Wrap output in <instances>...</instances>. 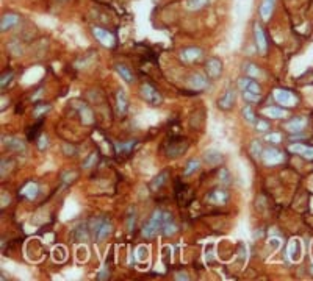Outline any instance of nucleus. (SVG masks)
Listing matches in <instances>:
<instances>
[{
  "instance_id": "1",
  "label": "nucleus",
  "mask_w": 313,
  "mask_h": 281,
  "mask_svg": "<svg viewBox=\"0 0 313 281\" xmlns=\"http://www.w3.org/2000/svg\"><path fill=\"white\" fill-rule=\"evenodd\" d=\"M163 219H165V211L155 209V213L152 214V217L146 222L143 230H141V234H143V237H153L159 233H162Z\"/></svg>"
},
{
  "instance_id": "2",
  "label": "nucleus",
  "mask_w": 313,
  "mask_h": 281,
  "mask_svg": "<svg viewBox=\"0 0 313 281\" xmlns=\"http://www.w3.org/2000/svg\"><path fill=\"white\" fill-rule=\"evenodd\" d=\"M91 230H93L94 239H96L97 242L99 241H104V239H107L111 234V231H113V223L108 219L99 217V219H94L91 222Z\"/></svg>"
},
{
  "instance_id": "3",
  "label": "nucleus",
  "mask_w": 313,
  "mask_h": 281,
  "mask_svg": "<svg viewBox=\"0 0 313 281\" xmlns=\"http://www.w3.org/2000/svg\"><path fill=\"white\" fill-rule=\"evenodd\" d=\"M260 158L263 161L265 166L268 167H273V166H279L285 161V153L282 150L276 149V147H268V149H263L262 150V155Z\"/></svg>"
},
{
  "instance_id": "4",
  "label": "nucleus",
  "mask_w": 313,
  "mask_h": 281,
  "mask_svg": "<svg viewBox=\"0 0 313 281\" xmlns=\"http://www.w3.org/2000/svg\"><path fill=\"white\" fill-rule=\"evenodd\" d=\"M273 97H274V100L283 108H291L297 103V97L291 91H287V89H274Z\"/></svg>"
},
{
  "instance_id": "5",
  "label": "nucleus",
  "mask_w": 313,
  "mask_h": 281,
  "mask_svg": "<svg viewBox=\"0 0 313 281\" xmlns=\"http://www.w3.org/2000/svg\"><path fill=\"white\" fill-rule=\"evenodd\" d=\"M254 36H255V46H257L259 53L266 55L268 53V38H266L263 27L259 22L254 24Z\"/></svg>"
},
{
  "instance_id": "6",
  "label": "nucleus",
  "mask_w": 313,
  "mask_h": 281,
  "mask_svg": "<svg viewBox=\"0 0 313 281\" xmlns=\"http://www.w3.org/2000/svg\"><path fill=\"white\" fill-rule=\"evenodd\" d=\"M93 35L94 38L101 42V44L107 49H111L113 46H115V36H113L108 30H105V28H101V27H94L93 28Z\"/></svg>"
},
{
  "instance_id": "7",
  "label": "nucleus",
  "mask_w": 313,
  "mask_h": 281,
  "mask_svg": "<svg viewBox=\"0 0 313 281\" xmlns=\"http://www.w3.org/2000/svg\"><path fill=\"white\" fill-rule=\"evenodd\" d=\"M187 84H188V88L193 89V91H204V89L208 88V77L204 75V74L196 72L188 78Z\"/></svg>"
},
{
  "instance_id": "8",
  "label": "nucleus",
  "mask_w": 313,
  "mask_h": 281,
  "mask_svg": "<svg viewBox=\"0 0 313 281\" xmlns=\"http://www.w3.org/2000/svg\"><path fill=\"white\" fill-rule=\"evenodd\" d=\"M141 95L144 97V100L152 103V105H159L162 103V95L156 92V89L152 86V84L146 83L143 84V88H141Z\"/></svg>"
},
{
  "instance_id": "9",
  "label": "nucleus",
  "mask_w": 313,
  "mask_h": 281,
  "mask_svg": "<svg viewBox=\"0 0 313 281\" xmlns=\"http://www.w3.org/2000/svg\"><path fill=\"white\" fill-rule=\"evenodd\" d=\"M205 70H207V77L208 78H213V80L219 78L221 74H222V61L219 58H210L207 61Z\"/></svg>"
},
{
  "instance_id": "10",
  "label": "nucleus",
  "mask_w": 313,
  "mask_h": 281,
  "mask_svg": "<svg viewBox=\"0 0 313 281\" xmlns=\"http://www.w3.org/2000/svg\"><path fill=\"white\" fill-rule=\"evenodd\" d=\"M202 56H204V52L199 47H187L180 52V60L185 63H194L197 60H201Z\"/></svg>"
},
{
  "instance_id": "11",
  "label": "nucleus",
  "mask_w": 313,
  "mask_h": 281,
  "mask_svg": "<svg viewBox=\"0 0 313 281\" xmlns=\"http://www.w3.org/2000/svg\"><path fill=\"white\" fill-rule=\"evenodd\" d=\"M238 89L241 92H254V94H260V84L255 81L254 78H249V77H243V78H240L238 80Z\"/></svg>"
},
{
  "instance_id": "12",
  "label": "nucleus",
  "mask_w": 313,
  "mask_h": 281,
  "mask_svg": "<svg viewBox=\"0 0 313 281\" xmlns=\"http://www.w3.org/2000/svg\"><path fill=\"white\" fill-rule=\"evenodd\" d=\"M21 18L16 13H5L2 16V21H0V32L5 33L8 30H11L13 27H16L19 24Z\"/></svg>"
},
{
  "instance_id": "13",
  "label": "nucleus",
  "mask_w": 313,
  "mask_h": 281,
  "mask_svg": "<svg viewBox=\"0 0 313 281\" xmlns=\"http://www.w3.org/2000/svg\"><path fill=\"white\" fill-rule=\"evenodd\" d=\"M307 128V119L305 117H293L285 123V130L288 133H301Z\"/></svg>"
},
{
  "instance_id": "14",
  "label": "nucleus",
  "mask_w": 313,
  "mask_h": 281,
  "mask_svg": "<svg viewBox=\"0 0 313 281\" xmlns=\"http://www.w3.org/2000/svg\"><path fill=\"white\" fill-rule=\"evenodd\" d=\"M274 7H276V0H262V4L259 7V14L265 22L271 19L274 13Z\"/></svg>"
},
{
  "instance_id": "15",
  "label": "nucleus",
  "mask_w": 313,
  "mask_h": 281,
  "mask_svg": "<svg viewBox=\"0 0 313 281\" xmlns=\"http://www.w3.org/2000/svg\"><path fill=\"white\" fill-rule=\"evenodd\" d=\"M4 144L8 150H14V152H25L27 150V146L24 140L19 137H14V136H5Z\"/></svg>"
},
{
  "instance_id": "16",
  "label": "nucleus",
  "mask_w": 313,
  "mask_h": 281,
  "mask_svg": "<svg viewBox=\"0 0 313 281\" xmlns=\"http://www.w3.org/2000/svg\"><path fill=\"white\" fill-rule=\"evenodd\" d=\"M176 231H177L176 220L173 219V216L165 211V219H163V227H162L163 236H173V234H176Z\"/></svg>"
},
{
  "instance_id": "17",
  "label": "nucleus",
  "mask_w": 313,
  "mask_h": 281,
  "mask_svg": "<svg viewBox=\"0 0 313 281\" xmlns=\"http://www.w3.org/2000/svg\"><path fill=\"white\" fill-rule=\"evenodd\" d=\"M288 150L291 153H296V155H301L305 160H313V147L310 146H305V144H291L288 147Z\"/></svg>"
},
{
  "instance_id": "18",
  "label": "nucleus",
  "mask_w": 313,
  "mask_h": 281,
  "mask_svg": "<svg viewBox=\"0 0 313 281\" xmlns=\"http://www.w3.org/2000/svg\"><path fill=\"white\" fill-rule=\"evenodd\" d=\"M262 112L266 117H271V119H283L288 114L287 109L283 106H266V108H263Z\"/></svg>"
},
{
  "instance_id": "19",
  "label": "nucleus",
  "mask_w": 313,
  "mask_h": 281,
  "mask_svg": "<svg viewBox=\"0 0 313 281\" xmlns=\"http://www.w3.org/2000/svg\"><path fill=\"white\" fill-rule=\"evenodd\" d=\"M207 199L213 205H224L227 200H229V192L224 191V189H215L207 197Z\"/></svg>"
},
{
  "instance_id": "20",
  "label": "nucleus",
  "mask_w": 313,
  "mask_h": 281,
  "mask_svg": "<svg viewBox=\"0 0 313 281\" xmlns=\"http://www.w3.org/2000/svg\"><path fill=\"white\" fill-rule=\"evenodd\" d=\"M38 194H39V186L33 181L27 183V185L21 189V195L25 197V199H28V200H35L38 197Z\"/></svg>"
},
{
  "instance_id": "21",
  "label": "nucleus",
  "mask_w": 313,
  "mask_h": 281,
  "mask_svg": "<svg viewBox=\"0 0 313 281\" xmlns=\"http://www.w3.org/2000/svg\"><path fill=\"white\" fill-rule=\"evenodd\" d=\"M235 105V91L233 89H229L227 91L218 102V106L221 109H230L232 106Z\"/></svg>"
},
{
  "instance_id": "22",
  "label": "nucleus",
  "mask_w": 313,
  "mask_h": 281,
  "mask_svg": "<svg viewBox=\"0 0 313 281\" xmlns=\"http://www.w3.org/2000/svg\"><path fill=\"white\" fill-rule=\"evenodd\" d=\"M116 108L121 116H124L127 112V108H129V98H127V94L122 89L116 92Z\"/></svg>"
},
{
  "instance_id": "23",
  "label": "nucleus",
  "mask_w": 313,
  "mask_h": 281,
  "mask_svg": "<svg viewBox=\"0 0 313 281\" xmlns=\"http://www.w3.org/2000/svg\"><path fill=\"white\" fill-rule=\"evenodd\" d=\"M222 153L218 152V150H207L205 155H204V161L210 166H218L222 163Z\"/></svg>"
},
{
  "instance_id": "24",
  "label": "nucleus",
  "mask_w": 313,
  "mask_h": 281,
  "mask_svg": "<svg viewBox=\"0 0 313 281\" xmlns=\"http://www.w3.org/2000/svg\"><path fill=\"white\" fill-rule=\"evenodd\" d=\"M288 250H290V256L293 261H297L299 258H302V244L297 241V239H293L291 244L288 245Z\"/></svg>"
},
{
  "instance_id": "25",
  "label": "nucleus",
  "mask_w": 313,
  "mask_h": 281,
  "mask_svg": "<svg viewBox=\"0 0 313 281\" xmlns=\"http://www.w3.org/2000/svg\"><path fill=\"white\" fill-rule=\"evenodd\" d=\"M245 74H246L249 78H262V77L265 75V74H263V70L259 69L254 63H248V64L245 66Z\"/></svg>"
},
{
  "instance_id": "26",
  "label": "nucleus",
  "mask_w": 313,
  "mask_h": 281,
  "mask_svg": "<svg viewBox=\"0 0 313 281\" xmlns=\"http://www.w3.org/2000/svg\"><path fill=\"white\" fill-rule=\"evenodd\" d=\"M115 69H116V72L121 75L122 80H125L127 83H132V81H133L135 77H133V74H132V70H130L129 67H127L125 64H116Z\"/></svg>"
},
{
  "instance_id": "27",
  "label": "nucleus",
  "mask_w": 313,
  "mask_h": 281,
  "mask_svg": "<svg viewBox=\"0 0 313 281\" xmlns=\"http://www.w3.org/2000/svg\"><path fill=\"white\" fill-rule=\"evenodd\" d=\"M210 0H185V7L190 11H199L208 5Z\"/></svg>"
},
{
  "instance_id": "28",
  "label": "nucleus",
  "mask_w": 313,
  "mask_h": 281,
  "mask_svg": "<svg viewBox=\"0 0 313 281\" xmlns=\"http://www.w3.org/2000/svg\"><path fill=\"white\" fill-rule=\"evenodd\" d=\"M149 258V248L146 245H138L135 248V259L138 262H144Z\"/></svg>"
},
{
  "instance_id": "29",
  "label": "nucleus",
  "mask_w": 313,
  "mask_h": 281,
  "mask_svg": "<svg viewBox=\"0 0 313 281\" xmlns=\"http://www.w3.org/2000/svg\"><path fill=\"white\" fill-rule=\"evenodd\" d=\"M80 116H82L83 123H93V120H94L93 112L87 105H80Z\"/></svg>"
},
{
  "instance_id": "30",
  "label": "nucleus",
  "mask_w": 313,
  "mask_h": 281,
  "mask_svg": "<svg viewBox=\"0 0 313 281\" xmlns=\"http://www.w3.org/2000/svg\"><path fill=\"white\" fill-rule=\"evenodd\" d=\"M199 167H201V161H199L197 158L190 160V163L187 164V167H185V171H183V175H185V177L191 175L193 172H196V171H197Z\"/></svg>"
},
{
  "instance_id": "31",
  "label": "nucleus",
  "mask_w": 313,
  "mask_h": 281,
  "mask_svg": "<svg viewBox=\"0 0 313 281\" xmlns=\"http://www.w3.org/2000/svg\"><path fill=\"white\" fill-rule=\"evenodd\" d=\"M135 140H129V143H122V144H119V143H116L115 146H116V152L118 153H129L133 147H135Z\"/></svg>"
},
{
  "instance_id": "32",
  "label": "nucleus",
  "mask_w": 313,
  "mask_h": 281,
  "mask_svg": "<svg viewBox=\"0 0 313 281\" xmlns=\"http://www.w3.org/2000/svg\"><path fill=\"white\" fill-rule=\"evenodd\" d=\"M243 117L246 119V122H249L252 125L257 122V117H255V114H254V111H252L251 106H245L243 108Z\"/></svg>"
},
{
  "instance_id": "33",
  "label": "nucleus",
  "mask_w": 313,
  "mask_h": 281,
  "mask_svg": "<svg viewBox=\"0 0 313 281\" xmlns=\"http://www.w3.org/2000/svg\"><path fill=\"white\" fill-rule=\"evenodd\" d=\"M219 183L224 186H229L230 185V172L227 171V169H221L219 171Z\"/></svg>"
},
{
  "instance_id": "34",
  "label": "nucleus",
  "mask_w": 313,
  "mask_h": 281,
  "mask_svg": "<svg viewBox=\"0 0 313 281\" xmlns=\"http://www.w3.org/2000/svg\"><path fill=\"white\" fill-rule=\"evenodd\" d=\"M243 98L246 102H249V103H259L260 102V94H254V92H248V91H245L243 92Z\"/></svg>"
},
{
  "instance_id": "35",
  "label": "nucleus",
  "mask_w": 313,
  "mask_h": 281,
  "mask_svg": "<svg viewBox=\"0 0 313 281\" xmlns=\"http://www.w3.org/2000/svg\"><path fill=\"white\" fill-rule=\"evenodd\" d=\"M166 178H168V174L166 172H163V174H160L159 177H156L153 181H152V189L153 191H156L160 188V185H165V181H166Z\"/></svg>"
},
{
  "instance_id": "36",
  "label": "nucleus",
  "mask_w": 313,
  "mask_h": 281,
  "mask_svg": "<svg viewBox=\"0 0 313 281\" xmlns=\"http://www.w3.org/2000/svg\"><path fill=\"white\" fill-rule=\"evenodd\" d=\"M47 111H50V105H39L35 108L33 114H35V117H41V116H44Z\"/></svg>"
},
{
  "instance_id": "37",
  "label": "nucleus",
  "mask_w": 313,
  "mask_h": 281,
  "mask_svg": "<svg viewBox=\"0 0 313 281\" xmlns=\"http://www.w3.org/2000/svg\"><path fill=\"white\" fill-rule=\"evenodd\" d=\"M96 163H97V153L94 152V153H91V155H90V158L85 160V163H83V169H91Z\"/></svg>"
},
{
  "instance_id": "38",
  "label": "nucleus",
  "mask_w": 313,
  "mask_h": 281,
  "mask_svg": "<svg viewBox=\"0 0 313 281\" xmlns=\"http://www.w3.org/2000/svg\"><path fill=\"white\" fill-rule=\"evenodd\" d=\"M262 144L260 143H252V146H251V153H252V157H255V158H259L260 155H262Z\"/></svg>"
},
{
  "instance_id": "39",
  "label": "nucleus",
  "mask_w": 313,
  "mask_h": 281,
  "mask_svg": "<svg viewBox=\"0 0 313 281\" xmlns=\"http://www.w3.org/2000/svg\"><path fill=\"white\" fill-rule=\"evenodd\" d=\"M75 236H77L79 241H85V239L88 237V231L85 230V225H79V228L75 231Z\"/></svg>"
},
{
  "instance_id": "40",
  "label": "nucleus",
  "mask_w": 313,
  "mask_h": 281,
  "mask_svg": "<svg viewBox=\"0 0 313 281\" xmlns=\"http://www.w3.org/2000/svg\"><path fill=\"white\" fill-rule=\"evenodd\" d=\"M75 178H77V174H75V172H72V171L64 172V174H63V177H61V180H63L64 185H69V183H70V181H74Z\"/></svg>"
},
{
  "instance_id": "41",
  "label": "nucleus",
  "mask_w": 313,
  "mask_h": 281,
  "mask_svg": "<svg viewBox=\"0 0 313 281\" xmlns=\"http://www.w3.org/2000/svg\"><path fill=\"white\" fill-rule=\"evenodd\" d=\"M14 166V161H2L0 163V174H2L4 177L7 175V172H8V169H11Z\"/></svg>"
},
{
  "instance_id": "42",
  "label": "nucleus",
  "mask_w": 313,
  "mask_h": 281,
  "mask_svg": "<svg viewBox=\"0 0 313 281\" xmlns=\"http://www.w3.org/2000/svg\"><path fill=\"white\" fill-rule=\"evenodd\" d=\"M268 143H273V144H279L280 140H282V136H280V133H269V134H266V137H265Z\"/></svg>"
},
{
  "instance_id": "43",
  "label": "nucleus",
  "mask_w": 313,
  "mask_h": 281,
  "mask_svg": "<svg viewBox=\"0 0 313 281\" xmlns=\"http://www.w3.org/2000/svg\"><path fill=\"white\" fill-rule=\"evenodd\" d=\"M13 77H14L13 72H5V74L2 75V78H0V86H2V88H7V84L13 80Z\"/></svg>"
},
{
  "instance_id": "44",
  "label": "nucleus",
  "mask_w": 313,
  "mask_h": 281,
  "mask_svg": "<svg viewBox=\"0 0 313 281\" xmlns=\"http://www.w3.org/2000/svg\"><path fill=\"white\" fill-rule=\"evenodd\" d=\"M255 128H257L259 131H268L269 130V123L265 122V120H257V122H255Z\"/></svg>"
},
{
  "instance_id": "45",
  "label": "nucleus",
  "mask_w": 313,
  "mask_h": 281,
  "mask_svg": "<svg viewBox=\"0 0 313 281\" xmlns=\"http://www.w3.org/2000/svg\"><path fill=\"white\" fill-rule=\"evenodd\" d=\"M46 147H47V137H46V134H41L38 137V149L39 150H46Z\"/></svg>"
},
{
  "instance_id": "46",
  "label": "nucleus",
  "mask_w": 313,
  "mask_h": 281,
  "mask_svg": "<svg viewBox=\"0 0 313 281\" xmlns=\"http://www.w3.org/2000/svg\"><path fill=\"white\" fill-rule=\"evenodd\" d=\"M127 228H129V231L133 230V225H135V213H133V209H130V214H129V219H127Z\"/></svg>"
},
{
  "instance_id": "47",
  "label": "nucleus",
  "mask_w": 313,
  "mask_h": 281,
  "mask_svg": "<svg viewBox=\"0 0 313 281\" xmlns=\"http://www.w3.org/2000/svg\"><path fill=\"white\" fill-rule=\"evenodd\" d=\"M63 153H66V155H75V153H77V149L72 147V146L63 144Z\"/></svg>"
},
{
  "instance_id": "48",
  "label": "nucleus",
  "mask_w": 313,
  "mask_h": 281,
  "mask_svg": "<svg viewBox=\"0 0 313 281\" xmlns=\"http://www.w3.org/2000/svg\"><path fill=\"white\" fill-rule=\"evenodd\" d=\"M110 275V272L107 269H102V270H99V275H97V279H107Z\"/></svg>"
},
{
  "instance_id": "49",
  "label": "nucleus",
  "mask_w": 313,
  "mask_h": 281,
  "mask_svg": "<svg viewBox=\"0 0 313 281\" xmlns=\"http://www.w3.org/2000/svg\"><path fill=\"white\" fill-rule=\"evenodd\" d=\"M176 279H182V281H190V276L185 273V272H179V273H176V276H174Z\"/></svg>"
},
{
  "instance_id": "50",
  "label": "nucleus",
  "mask_w": 313,
  "mask_h": 281,
  "mask_svg": "<svg viewBox=\"0 0 313 281\" xmlns=\"http://www.w3.org/2000/svg\"><path fill=\"white\" fill-rule=\"evenodd\" d=\"M2 199H4V202H2V208H5L7 205H8V199H10V197H8V194H2Z\"/></svg>"
},
{
  "instance_id": "51",
  "label": "nucleus",
  "mask_w": 313,
  "mask_h": 281,
  "mask_svg": "<svg viewBox=\"0 0 313 281\" xmlns=\"http://www.w3.org/2000/svg\"><path fill=\"white\" fill-rule=\"evenodd\" d=\"M61 2H63V0H61Z\"/></svg>"
}]
</instances>
